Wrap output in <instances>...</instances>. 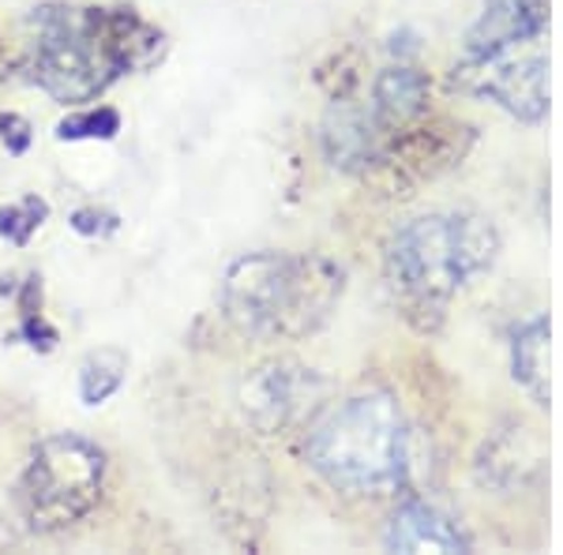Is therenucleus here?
I'll use <instances>...</instances> for the list:
<instances>
[{"instance_id":"obj_1","label":"nucleus","mask_w":563,"mask_h":555,"mask_svg":"<svg viewBox=\"0 0 563 555\" xmlns=\"http://www.w3.org/2000/svg\"><path fill=\"white\" fill-rule=\"evenodd\" d=\"M162 34L132 8H42L34 15L31 76L57 102H90L113 79L154 65Z\"/></svg>"},{"instance_id":"obj_2","label":"nucleus","mask_w":563,"mask_h":555,"mask_svg":"<svg viewBox=\"0 0 563 555\" xmlns=\"http://www.w3.org/2000/svg\"><path fill=\"white\" fill-rule=\"evenodd\" d=\"M499 230L493 218L451 211L406 222L387 244V278L398 304L421 331L443 323L451 297L499 259Z\"/></svg>"},{"instance_id":"obj_3","label":"nucleus","mask_w":563,"mask_h":555,"mask_svg":"<svg viewBox=\"0 0 563 555\" xmlns=\"http://www.w3.org/2000/svg\"><path fill=\"white\" fill-rule=\"evenodd\" d=\"M346 275L323 256L260 252L225 270L222 308L233 326L260 342H297L316 334L339 308Z\"/></svg>"},{"instance_id":"obj_4","label":"nucleus","mask_w":563,"mask_h":555,"mask_svg":"<svg viewBox=\"0 0 563 555\" xmlns=\"http://www.w3.org/2000/svg\"><path fill=\"white\" fill-rule=\"evenodd\" d=\"M308 462L331 488L387 496L410 480V424L390 395H357L312 424Z\"/></svg>"},{"instance_id":"obj_5","label":"nucleus","mask_w":563,"mask_h":555,"mask_svg":"<svg viewBox=\"0 0 563 555\" xmlns=\"http://www.w3.org/2000/svg\"><path fill=\"white\" fill-rule=\"evenodd\" d=\"M106 458L79 435H53L31 454L20 480V511L34 533H60L102 499Z\"/></svg>"},{"instance_id":"obj_6","label":"nucleus","mask_w":563,"mask_h":555,"mask_svg":"<svg viewBox=\"0 0 563 555\" xmlns=\"http://www.w3.org/2000/svg\"><path fill=\"white\" fill-rule=\"evenodd\" d=\"M455 84L477 98L496 102L522 124H541L549 116V49L544 38L515 45L488 60H462Z\"/></svg>"},{"instance_id":"obj_7","label":"nucleus","mask_w":563,"mask_h":555,"mask_svg":"<svg viewBox=\"0 0 563 555\" xmlns=\"http://www.w3.org/2000/svg\"><path fill=\"white\" fill-rule=\"evenodd\" d=\"M470 147H474V129L470 124L448 121V116H435L429 124L410 121L402 129L387 132L376 166H384L398 180L421 185V180H432L443 169L459 166Z\"/></svg>"},{"instance_id":"obj_8","label":"nucleus","mask_w":563,"mask_h":555,"mask_svg":"<svg viewBox=\"0 0 563 555\" xmlns=\"http://www.w3.org/2000/svg\"><path fill=\"white\" fill-rule=\"evenodd\" d=\"M320 395H323V379L316 371L301 368V364L275 360L256 368L241 384V409L252 428L275 435L301 421L308 409H312V402H320Z\"/></svg>"},{"instance_id":"obj_9","label":"nucleus","mask_w":563,"mask_h":555,"mask_svg":"<svg viewBox=\"0 0 563 555\" xmlns=\"http://www.w3.org/2000/svg\"><path fill=\"white\" fill-rule=\"evenodd\" d=\"M549 0H493L462 38V60H488L515 45L544 38Z\"/></svg>"},{"instance_id":"obj_10","label":"nucleus","mask_w":563,"mask_h":555,"mask_svg":"<svg viewBox=\"0 0 563 555\" xmlns=\"http://www.w3.org/2000/svg\"><path fill=\"white\" fill-rule=\"evenodd\" d=\"M544 469V447L526 424H507L504 432L485 443L477 458V477L485 488H496L499 496L526 491Z\"/></svg>"},{"instance_id":"obj_11","label":"nucleus","mask_w":563,"mask_h":555,"mask_svg":"<svg viewBox=\"0 0 563 555\" xmlns=\"http://www.w3.org/2000/svg\"><path fill=\"white\" fill-rule=\"evenodd\" d=\"M384 124L372 116V109L353 102H334L323 121V151L327 162L342 173H365L379 162L384 151Z\"/></svg>"},{"instance_id":"obj_12","label":"nucleus","mask_w":563,"mask_h":555,"mask_svg":"<svg viewBox=\"0 0 563 555\" xmlns=\"http://www.w3.org/2000/svg\"><path fill=\"white\" fill-rule=\"evenodd\" d=\"M384 544L390 552H470V541L459 525L424 503L402 507L387 525Z\"/></svg>"},{"instance_id":"obj_13","label":"nucleus","mask_w":563,"mask_h":555,"mask_svg":"<svg viewBox=\"0 0 563 555\" xmlns=\"http://www.w3.org/2000/svg\"><path fill=\"white\" fill-rule=\"evenodd\" d=\"M424 106H429V76L413 65H390L372 84V116L384 124V132L417 121Z\"/></svg>"},{"instance_id":"obj_14","label":"nucleus","mask_w":563,"mask_h":555,"mask_svg":"<svg viewBox=\"0 0 563 555\" xmlns=\"http://www.w3.org/2000/svg\"><path fill=\"white\" fill-rule=\"evenodd\" d=\"M511 376L533 406L549 409V315H533L511 334Z\"/></svg>"},{"instance_id":"obj_15","label":"nucleus","mask_w":563,"mask_h":555,"mask_svg":"<svg viewBox=\"0 0 563 555\" xmlns=\"http://www.w3.org/2000/svg\"><path fill=\"white\" fill-rule=\"evenodd\" d=\"M124 371H129V357L117 349H102L95 353L84 364V376H79V395H84L87 406H102L109 395H117L124 384Z\"/></svg>"},{"instance_id":"obj_16","label":"nucleus","mask_w":563,"mask_h":555,"mask_svg":"<svg viewBox=\"0 0 563 555\" xmlns=\"http://www.w3.org/2000/svg\"><path fill=\"white\" fill-rule=\"evenodd\" d=\"M45 214H49V207H45L42 199H34V196L20 199V203H12V207L0 211V233H4L12 244H26L31 241V233L45 222Z\"/></svg>"},{"instance_id":"obj_17","label":"nucleus","mask_w":563,"mask_h":555,"mask_svg":"<svg viewBox=\"0 0 563 555\" xmlns=\"http://www.w3.org/2000/svg\"><path fill=\"white\" fill-rule=\"evenodd\" d=\"M117 129H121V116L113 109H90L60 124V140H113Z\"/></svg>"},{"instance_id":"obj_18","label":"nucleus","mask_w":563,"mask_h":555,"mask_svg":"<svg viewBox=\"0 0 563 555\" xmlns=\"http://www.w3.org/2000/svg\"><path fill=\"white\" fill-rule=\"evenodd\" d=\"M0 135H4L8 151H15V154H23L26 143H31V129H26V121H23V116H15V113L0 116Z\"/></svg>"}]
</instances>
